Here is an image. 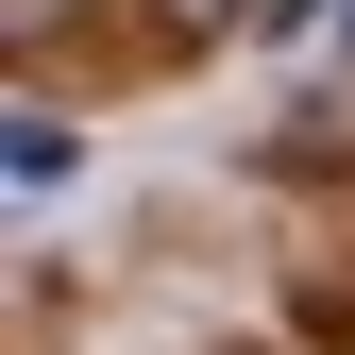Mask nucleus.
<instances>
[{
	"label": "nucleus",
	"mask_w": 355,
	"mask_h": 355,
	"mask_svg": "<svg viewBox=\"0 0 355 355\" xmlns=\"http://www.w3.org/2000/svg\"><path fill=\"white\" fill-rule=\"evenodd\" d=\"M136 17L169 34V51H203V34H254V17H271V0H136Z\"/></svg>",
	"instance_id": "f257e3e1"
},
{
	"label": "nucleus",
	"mask_w": 355,
	"mask_h": 355,
	"mask_svg": "<svg viewBox=\"0 0 355 355\" xmlns=\"http://www.w3.org/2000/svg\"><path fill=\"white\" fill-rule=\"evenodd\" d=\"M338 68H355V0H338Z\"/></svg>",
	"instance_id": "f03ea898"
}]
</instances>
